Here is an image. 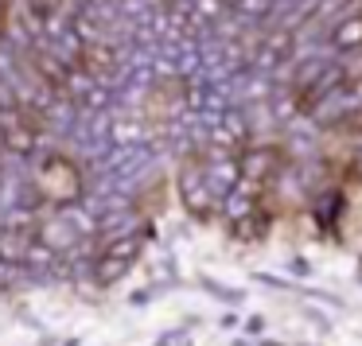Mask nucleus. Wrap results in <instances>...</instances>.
Wrapping results in <instances>:
<instances>
[{
    "instance_id": "3",
    "label": "nucleus",
    "mask_w": 362,
    "mask_h": 346,
    "mask_svg": "<svg viewBox=\"0 0 362 346\" xmlns=\"http://www.w3.org/2000/svg\"><path fill=\"white\" fill-rule=\"evenodd\" d=\"M180 198H183V206H187L191 214H206V210H211L214 191H211V183H206V175L203 172H183Z\"/></svg>"
},
{
    "instance_id": "9",
    "label": "nucleus",
    "mask_w": 362,
    "mask_h": 346,
    "mask_svg": "<svg viewBox=\"0 0 362 346\" xmlns=\"http://www.w3.org/2000/svg\"><path fill=\"white\" fill-rule=\"evenodd\" d=\"M160 346H191V335H183V330H175V335L160 338Z\"/></svg>"
},
{
    "instance_id": "10",
    "label": "nucleus",
    "mask_w": 362,
    "mask_h": 346,
    "mask_svg": "<svg viewBox=\"0 0 362 346\" xmlns=\"http://www.w3.org/2000/svg\"><path fill=\"white\" fill-rule=\"evenodd\" d=\"M245 330H250V335H257V330H265V319H250V323H245Z\"/></svg>"
},
{
    "instance_id": "8",
    "label": "nucleus",
    "mask_w": 362,
    "mask_h": 346,
    "mask_svg": "<svg viewBox=\"0 0 362 346\" xmlns=\"http://www.w3.org/2000/svg\"><path fill=\"white\" fill-rule=\"evenodd\" d=\"M358 40H362V24H358V20H354V24H346L343 32H339V43H343V47H346V43H358Z\"/></svg>"
},
{
    "instance_id": "5",
    "label": "nucleus",
    "mask_w": 362,
    "mask_h": 346,
    "mask_svg": "<svg viewBox=\"0 0 362 346\" xmlns=\"http://www.w3.org/2000/svg\"><path fill=\"white\" fill-rule=\"evenodd\" d=\"M226 214H230V222L253 214V183H238V187L230 191L226 195Z\"/></svg>"
},
{
    "instance_id": "7",
    "label": "nucleus",
    "mask_w": 362,
    "mask_h": 346,
    "mask_svg": "<svg viewBox=\"0 0 362 346\" xmlns=\"http://www.w3.org/2000/svg\"><path fill=\"white\" fill-rule=\"evenodd\" d=\"M136 136H141V129H136V125H117L113 141H117V144H136Z\"/></svg>"
},
{
    "instance_id": "6",
    "label": "nucleus",
    "mask_w": 362,
    "mask_h": 346,
    "mask_svg": "<svg viewBox=\"0 0 362 346\" xmlns=\"http://www.w3.org/2000/svg\"><path fill=\"white\" fill-rule=\"evenodd\" d=\"M230 234H234L238 241H253V237L265 234V218H261V214H245V218H234V222H230Z\"/></svg>"
},
{
    "instance_id": "4",
    "label": "nucleus",
    "mask_w": 362,
    "mask_h": 346,
    "mask_svg": "<svg viewBox=\"0 0 362 346\" xmlns=\"http://www.w3.org/2000/svg\"><path fill=\"white\" fill-rule=\"evenodd\" d=\"M78 237H82L78 226H74L71 218H63V214H55V218L43 226V241H47L51 249H66V245H74Z\"/></svg>"
},
{
    "instance_id": "1",
    "label": "nucleus",
    "mask_w": 362,
    "mask_h": 346,
    "mask_svg": "<svg viewBox=\"0 0 362 346\" xmlns=\"http://www.w3.org/2000/svg\"><path fill=\"white\" fill-rule=\"evenodd\" d=\"M141 249H144V241H141V234H117V237H110V245H105V253L98 257V265H94V276L102 284H113V280H121V276L129 273V265H133L136 257H141Z\"/></svg>"
},
{
    "instance_id": "2",
    "label": "nucleus",
    "mask_w": 362,
    "mask_h": 346,
    "mask_svg": "<svg viewBox=\"0 0 362 346\" xmlns=\"http://www.w3.org/2000/svg\"><path fill=\"white\" fill-rule=\"evenodd\" d=\"M203 175H206V183H211L214 198H226L230 191L242 183V167H238V160H230V156H211L203 164Z\"/></svg>"
}]
</instances>
